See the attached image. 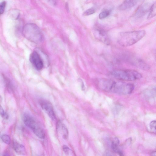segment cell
I'll use <instances>...</instances> for the list:
<instances>
[{
  "label": "cell",
  "instance_id": "1",
  "mask_svg": "<svg viewBox=\"0 0 156 156\" xmlns=\"http://www.w3.org/2000/svg\"><path fill=\"white\" fill-rule=\"evenodd\" d=\"M145 34L146 32L144 30L122 32L118 36L117 42L122 46H129L141 40Z\"/></svg>",
  "mask_w": 156,
  "mask_h": 156
},
{
  "label": "cell",
  "instance_id": "2",
  "mask_svg": "<svg viewBox=\"0 0 156 156\" xmlns=\"http://www.w3.org/2000/svg\"><path fill=\"white\" fill-rule=\"evenodd\" d=\"M22 33L27 40L34 43H41L43 40V35L40 29L33 23L26 24L23 27Z\"/></svg>",
  "mask_w": 156,
  "mask_h": 156
},
{
  "label": "cell",
  "instance_id": "3",
  "mask_svg": "<svg viewBox=\"0 0 156 156\" xmlns=\"http://www.w3.org/2000/svg\"><path fill=\"white\" fill-rule=\"evenodd\" d=\"M110 75L116 79L122 81H133L142 78L141 74L138 71L131 69H120L111 72Z\"/></svg>",
  "mask_w": 156,
  "mask_h": 156
},
{
  "label": "cell",
  "instance_id": "4",
  "mask_svg": "<svg viewBox=\"0 0 156 156\" xmlns=\"http://www.w3.org/2000/svg\"><path fill=\"white\" fill-rule=\"evenodd\" d=\"M134 88L133 84L111 79L110 83L109 92L122 95L131 94Z\"/></svg>",
  "mask_w": 156,
  "mask_h": 156
},
{
  "label": "cell",
  "instance_id": "5",
  "mask_svg": "<svg viewBox=\"0 0 156 156\" xmlns=\"http://www.w3.org/2000/svg\"><path fill=\"white\" fill-rule=\"evenodd\" d=\"M23 121L25 125L30 129L37 136L41 139L44 138L45 133L44 129L33 117L25 114L23 117Z\"/></svg>",
  "mask_w": 156,
  "mask_h": 156
},
{
  "label": "cell",
  "instance_id": "6",
  "mask_svg": "<svg viewBox=\"0 0 156 156\" xmlns=\"http://www.w3.org/2000/svg\"><path fill=\"white\" fill-rule=\"evenodd\" d=\"M29 60L32 64L37 70H41L44 67L43 59L38 51H34L32 52L30 55Z\"/></svg>",
  "mask_w": 156,
  "mask_h": 156
},
{
  "label": "cell",
  "instance_id": "7",
  "mask_svg": "<svg viewBox=\"0 0 156 156\" xmlns=\"http://www.w3.org/2000/svg\"><path fill=\"white\" fill-rule=\"evenodd\" d=\"M39 104L42 109L47 113L52 120L56 119V116L51 103L48 101L43 99L39 100Z\"/></svg>",
  "mask_w": 156,
  "mask_h": 156
},
{
  "label": "cell",
  "instance_id": "8",
  "mask_svg": "<svg viewBox=\"0 0 156 156\" xmlns=\"http://www.w3.org/2000/svg\"><path fill=\"white\" fill-rule=\"evenodd\" d=\"M95 38L99 41L106 44L110 43V39L106 32L101 28H97L94 33Z\"/></svg>",
  "mask_w": 156,
  "mask_h": 156
},
{
  "label": "cell",
  "instance_id": "9",
  "mask_svg": "<svg viewBox=\"0 0 156 156\" xmlns=\"http://www.w3.org/2000/svg\"><path fill=\"white\" fill-rule=\"evenodd\" d=\"M151 6L147 3L142 5L136 10L134 14L135 17L137 18L143 17L148 11H150Z\"/></svg>",
  "mask_w": 156,
  "mask_h": 156
},
{
  "label": "cell",
  "instance_id": "10",
  "mask_svg": "<svg viewBox=\"0 0 156 156\" xmlns=\"http://www.w3.org/2000/svg\"><path fill=\"white\" fill-rule=\"evenodd\" d=\"M57 129L58 132L62 134V137L66 139L68 136V131L65 126L61 121L58 122L57 125Z\"/></svg>",
  "mask_w": 156,
  "mask_h": 156
},
{
  "label": "cell",
  "instance_id": "11",
  "mask_svg": "<svg viewBox=\"0 0 156 156\" xmlns=\"http://www.w3.org/2000/svg\"><path fill=\"white\" fill-rule=\"evenodd\" d=\"M136 3V0H124L119 6L120 10H124L134 6Z\"/></svg>",
  "mask_w": 156,
  "mask_h": 156
},
{
  "label": "cell",
  "instance_id": "12",
  "mask_svg": "<svg viewBox=\"0 0 156 156\" xmlns=\"http://www.w3.org/2000/svg\"><path fill=\"white\" fill-rule=\"evenodd\" d=\"M13 148L18 154H22L26 153V149L24 146L17 142H14L13 143Z\"/></svg>",
  "mask_w": 156,
  "mask_h": 156
},
{
  "label": "cell",
  "instance_id": "13",
  "mask_svg": "<svg viewBox=\"0 0 156 156\" xmlns=\"http://www.w3.org/2000/svg\"><path fill=\"white\" fill-rule=\"evenodd\" d=\"M156 16V1L151 6L147 19H150Z\"/></svg>",
  "mask_w": 156,
  "mask_h": 156
},
{
  "label": "cell",
  "instance_id": "14",
  "mask_svg": "<svg viewBox=\"0 0 156 156\" xmlns=\"http://www.w3.org/2000/svg\"><path fill=\"white\" fill-rule=\"evenodd\" d=\"M119 145L114 141H113L111 144V148L112 150L115 153H118L120 156L123 155L122 151L119 148L118 145Z\"/></svg>",
  "mask_w": 156,
  "mask_h": 156
},
{
  "label": "cell",
  "instance_id": "15",
  "mask_svg": "<svg viewBox=\"0 0 156 156\" xmlns=\"http://www.w3.org/2000/svg\"><path fill=\"white\" fill-rule=\"evenodd\" d=\"M110 11L108 10H105L101 12L99 15V18L100 19H103L108 16L110 14Z\"/></svg>",
  "mask_w": 156,
  "mask_h": 156
},
{
  "label": "cell",
  "instance_id": "16",
  "mask_svg": "<svg viewBox=\"0 0 156 156\" xmlns=\"http://www.w3.org/2000/svg\"><path fill=\"white\" fill-rule=\"evenodd\" d=\"M149 126L151 131L156 134V120L151 121L150 123Z\"/></svg>",
  "mask_w": 156,
  "mask_h": 156
},
{
  "label": "cell",
  "instance_id": "17",
  "mask_svg": "<svg viewBox=\"0 0 156 156\" xmlns=\"http://www.w3.org/2000/svg\"><path fill=\"white\" fill-rule=\"evenodd\" d=\"M146 94L153 96L156 95V87H154L147 90L145 91Z\"/></svg>",
  "mask_w": 156,
  "mask_h": 156
},
{
  "label": "cell",
  "instance_id": "18",
  "mask_svg": "<svg viewBox=\"0 0 156 156\" xmlns=\"http://www.w3.org/2000/svg\"><path fill=\"white\" fill-rule=\"evenodd\" d=\"M1 139L4 143L9 144L10 143V139L9 136L6 134H3L1 136Z\"/></svg>",
  "mask_w": 156,
  "mask_h": 156
},
{
  "label": "cell",
  "instance_id": "19",
  "mask_svg": "<svg viewBox=\"0 0 156 156\" xmlns=\"http://www.w3.org/2000/svg\"><path fill=\"white\" fill-rule=\"evenodd\" d=\"M95 12V9L93 8H91L88 9L84 12L83 15L84 16H89L94 13Z\"/></svg>",
  "mask_w": 156,
  "mask_h": 156
},
{
  "label": "cell",
  "instance_id": "20",
  "mask_svg": "<svg viewBox=\"0 0 156 156\" xmlns=\"http://www.w3.org/2000/svg\"><path fill=\"white\" fill-rule=\"evenodd\" d=\"M0 113L2 117L6 119H7L9 117L8 115L4 112L1 106H0Z\"/></svg>",
  "mask_w": 156,
  "mask_h": 156
},
{
  "label": "cell",
  "instance_id": "21",
  "mask_svg": "<svg viewBox=\"0 0 156 156\" xmlns=\"http://www.w3.org/2000/svg\"><path fill=\"white\" fill-rule=\"evenodd\" d=\"M6 3L5 1H3L1 3L0 5V13L1 14L3 13L4 12Z\"/></svg>",
  "mask_w": 156,
  "mask_h": 156
},
{
  "label": "cell",
  "instance_id": "22",
  "mask_svg": "<svg viewBox=\"0 0 156 156\" xmlns=\"http://www.w3.org/2000/svg\"><path fill=\"white\" fill-rule=\"evenodd\" d=\"M62 148L63 151L66 154H68L69 153L70 149L66 145H64L63 146Z\"/></svg>",
  "mask_w": 156,
  "mask_h": 156
},
{
  "label": "cell",
  "instance_id": "23",
  "mask_svg": "<svg viewBox=\"0 0 156 156\" xmlns=\"http://www.w3.org/2000/svg\"><path fill=\"white\" fill-rule=\"evenodd\" d=\"M50 5L53 6H55L57 5V0H46Z\"/></svg>",
  "mask_w": 156,
  "mask_h": 156
},
{
  "label": "cell",
  "instance_id": "24",
  "mask_svg": "<svg viewBox=\"0 0 156 156\" xmlns=\"http://www.w3.org/2000/svg\"><path fill=\"white\" fill-rule=\"evenodd\" d=\"M81 89L83 90H84L85 89V87L84 86V84L81 81Z\"/></svg>",
  "mask_w": 156,
  "mask_h": 156
},
{
  "label": "cell",
  "instance_id": "25",
  "mask_svg": "<svg viewBox=\"0 0 156 156\" xmlns=\"http://www.w3.org/2000/svg\"><path fill=\"white\" fill-rule=\"evenodd\" d=\"M150 154L151 156H156V151H152Z\"/></svg>",
  "mask_w": 156,
  "mask_h": 156
}]
</instances>
